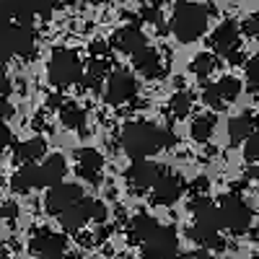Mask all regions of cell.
I'll list each match as a JSON object with an SVG mask.
<instances>
[{"label":"cell","mask_w":259,"mask_h":259,"mask_svg":"<svg viewBox=\"0 0 259 259\" xmlns=\"http://www.w3.org/2000/svg\"><path fill=\"white\" fill-rule=\"evenodd\" d=\"M122 148L130 158H148V156H156L158 150L171 148L177 143L174 133L158 127V124H150V122H130L122 130Z\"/></svg>","instance_id":"cell-1"},{"label":"cell","mask_w":259,"mask_h":259,"mask_svg":"<svg viewBox=\"0 0 259 259\" xmlns=\"http://www.w3.org/2000/svg\"><path fill=\"white\" fill-rule=\"evenodd\" d=\"M62 177H65V158L62 156H47L41 163L21 166L11 179V187L18 194H26L31 189L55 187V184L62 182Z\"/></svg>","instance_id":"cell-2"},{"label":"cell","mask_w":259,"mask_h":259,"mask_svg":"<svg viewBox=\"0 0 259 259\" xmlns=\"http://www.w3.org/2000/svg\"><path fill=\"white\" fill-rule=\"evenodd\" d=\"M192 212H194V226L189 231V236L197 244L207 246V249H223V239H221V215L207 197H194L192 202Z\"/></svg>","instance_id":"cell-3"},{"label":"cell","mask_w":259,"mask_h":259,"mask_svg":"<svg viewBox=\"0 0 259 259\" xmlns=\"http://www.w3.org/2000/svg\"><path fill=\"white\" fill-rule=\"evenodd\" d=\"M207 29V8L200 3H177L174 16H171V31L179 41L189 45V41L200 39Z\"/></svg>","instance_id":"cell-4"},{"label":"cell","mask_w":259,"mask_h":259,"mask_svg":"<svg viewBox=\"0 0 259 259\" xmlns=\"http://www.w3.org/2000/svg\"><path fill=\"white\" fill-rule=\"evenodd\" d=\"M50 83L57 89H68V85L78 83L83 75V62L73 50H55L50 57V68H47Z\"/></svg>","instance_id":"cell-5"},{"label":"cell","mask_w":259,"mask_h":259,"mask_svg":"<svg viewBox=\"0 0 259 259\" xmlns=\"http://www.w3.org/2000/svg\"><path fill=\"white\" fill-rule=\"evenodd\" d=\"M143 256L148 259H171L179 251V239H177V231L171 226H156L145 239L140 241Z\"/></svg>","instance_id":"cell-6"},{"label":"cell","mask_w":259,"mask_h":259,"mask_svg":"<svg viewBox=\"0 0 259 259\" xmlns=\"http://www.w3.org/2000/svg\"><path fill=\"white\" fill-rule=\"evenodd\" d=\"M218 215H221V226H226L236 236L251 228V210L239 194H226L218 205Z\"/></svg>","instance_id":"cell-7"},{"label":"cell","mask_w":259,"mask_h":259,"mask_svg":"<svg viewBox=\"0 0 259 259\" xmlns=\"http://www.w3.org/2000/svg\"><path fill=\"white\" fill-rule=\"evenodd\" d=\"M60 223L65 231H78L83 228L89 221H104L106 218V207L99 202V200H91V197H80L73 207H68L65 212L57 215Z\"/></svg>","instance_id":"cell-8"},{"label":"cell","mask_w":259,"mask_h":259,"mask_svg":"<svg viewBox=\"0 0 259 259\" xmlns=\"http://www.w3.org/2000/svg\"><path fill=\"white\" fill-rule=\"evenodd\" d=\"M0 45L8 55L29 57L36 50V34L31 26L24 24H0Z\"/></svg>","instance_id":"cell-9"},{"label":"cell","mask_w":259,"mask_h":259,"mask_svg":"<svg viewBox=\"0 0 259 259\" xmlns=\"http://www.w3.org/2000/svg\"><path fill=\"white\" fill-rule=\"evenodd\" d=\"M138 78L127 70H114L106 80V104L112 106H119V104H127L138 96Z\"/></svg>","instance_id":"cell-10"},{"label":"cell","mask_w":259,"mask_h":259,"mask_svg":"<svg viewBox=\"0 0 259 259\" xmlns=\"http://www.w3.org/2000/svg\"><path fill=\"white\" fill-rule=\"evenodd\" d=\"M210 45L212 50L228 57L231 62H241V50H239V26L233 21H223V24L212 31L210 36Z\"/></svg>","instance_id":"cell-11"},{"label":"cell","mask_w":259,"mask_h":259,"mask_svg":"<svg viewBox=\"0 0 259 259\" xmlns=\"http://www.w3.org/2000/svg\"><path fill=\"white\" fill-rule=\"evenodd\" d=\"M239 94H241V83H239V78H221L218 83H212V85H207V89L202 91V101L207 104V106H212V109H226V104H231V101H236L239 99Z\"/></svg>","instance_id":"cell-12"},{"label":"cell","mask_w":259,"mask_h":259,"mask_svg":"<svg viewBox=\"0 0 259 259\" xmlns=\"http://www.w3.org/2000/svg\"><path fill=\"white\" fill-rule=\"evenodd\" d=\"M80 197H83V189L78 184L60 182V184L50 187V192H47V210L52 215H60V212H65L68 207H73Z\"/></svg>","instance_id":"cell-13"},{"label":"cell","mask_w":259,"mask_h":259,"mask_svg":"<svg viewBox=\"0 0 259 259\" xmlns=\"http://www.w3.org/2000/svg\"><path fill=\"white\" fill-rule=\"evenodd\" d=\"M31 254L39 256V259H57L62 256L65 246H68V241H65L62 233H55V231H39L34 239H31Z\"/></svg>","instance_id":"cell-14"},{"label":"cell","mask_w":259,"mask_h":259,"mask_svg":"<svg viewBox=\"0 0 259 259\" xmlns=\"http://www.w3.org/2000/svg\"><path fill=\"white\" fill-rule=\"evenodd\" d=\"M161 174H163V171H161L158 163L145 161V158H138V161H133V166L127 168V182L133 184L138 192H145V189H150V187L158 182Z\"/></svg>","instance_id":"cell-15"},{"label":"cell","mask_w":259,"mask_h":259,"mask_svg":"<svg viewBox=\"0 0 259 259\" xmlns=\"http://www.w3.org/2000/svg\"><path fill=\"white\" fill-rule=\"evenodd\" d=\"M75 161H78V177L91 182V184H99L101 179V171H104V156L99 153L96 148H80L75 150Z\"/></svg>","instance_id":"cell-16"},{"label":"cell","mask_w":259,"mask_h":259,"mask_svg":"<svg viewBox=\"0 0 259 259\" xmlns=\"http://www.w3.org/2000/svg\"><path fill=\"white\" fill-rule=\"evenodd\" d=\"M184 192V182L177 174H161L158 182L150 187V194H153L156 205H174Z\"/></svg>","instance_id":"cell-17"},{"label":"cell","mask_w":259,"mask_h":259,"mask_svg":"<svg viewBox=\"0 0 259 259\" xmlns=\"http://www.w3.org/2000/svg\"><path fill=\"white\" fill-rule=\"evenodd\" d=\"M11 21L31 26L34 13L26 6V0H0V24H11Z\"/></svg>","instance_id":"cell-18"},{"label":"cell","mask_w":259,"mask_h":259,"mask_svg":"<svg viewBox=\"0 0 259 259\" xmlns=\"http://www.w3.org/2000/svg\"><path fill=\"white\" fill-rule=\"evenodd\" d=\"M112 45H114L119 52H124V55H135L138 50L145 47V36H143V31H140L138 26H122V29L114 31Z\"/></svg>","instance_id":"cell-19"},{"label":"cell","mask_w":259,"mask_h":259,"mask_svg":"<svg viewBox=\"0 0 259 259\" xmlns=\"http://www.w3.org/2000/svg\"><path fill=\"white\" fill-rule=\"evenodd\" d=\"M133 62L140 75L145 78H158L163 73V65H161V55L153 50V47H143L133 55Z\"/></svg>","instance_id":"cell-20"},{"label":"cell","mask_w":259,"mask_h":259,"mask_svg":"<svg viewBox=\"0 0 259 259\" xmlns=\"http://www.w3.org/2000/svg\"><path fill=\"white\" fill-rule=\"evenodd\" d=\"M45 150H47V145H45V140H41V138L24 140V143H18L13 148V161L18 166H29V163H34V161H39L41 156H45Z\"/></svg>","instance_id":"cell-21"},{"label":"cell","mask_w":259,"mask_h":259,"mask_svg":"<svg viewBox=\"0 0 259 259\" xmlns=\"http://www.w3.org/2000/svg\"><path fill=\"white\" fill-rule=\"evenodd\" d=\"M251 133H254V119H251V114H239V117H233V119L228 122V138H231L233 145L244 143Z\"/></svg>","instance_id":"cell-22"},{"label":"cell","mask_w":259,"mask_h":259,"mask_svg":"<svg viewBox=\"0 0 259 259\" xmlns=\"http://www.w3.org/2000/svg\"><path fill=\"white\" fill-rule=\"evenodd\" d=\"M106 75H109V57H94L89 62V70H85L83 83H89L91 89H99Z\"/></svg>","instance_id":"cell-23"},{"label":"cell","mask_w":259,"mask_h":259,"mask_svg":"<svg viewBox=\"0 0 259 259\" xmlns=\"http://www.w3.org/2000/svg\"><path fill=\"white\" fill-rule=\"evenodd\" d=\"M212 130H215V117H210V114H200V117H194V119H192L189 133H192V138L197 140V143H207L210 135H212Z\"/></svg>","instance_id":"cell-24"},{"label":"cell","mask_w":259,"mask_h":259,"mask_svg":"<svg viewBox=\"0 0 259 259\" xmlns=\"http://www.w3.org/2000/svg\"><path fill=\"white\" fill-rule=\"evenodd\" d=\"M60 119H62L65 127L80 130L85 124V112L80 109V106H75V104H65V106H60Z\"/></svg>","instance_id":"cell-25"},{"label":"cell","mask_w":259,"mask_h":259,"mask_svg":"<svg viewBox=\"0 0 259 259\" xmlns=\"http://www.w3.org/2000/svg\"><path fill=\"white\" fill-rule=\"evenodd\" d=\"M192 104H194V96H192L189 91H179V94L171 96V101H168V112L174 114L177 119H182V117H187V114L192 112Z\"/></svg>","instance_id":"cell-26"},{"label":"cell","mask_w":259,"mask_h":259,"mask_svg":"<svg viewBox=\"0 0 259 259\" xmlns=\"http://www.w3.org/2000/svg\"><path fill=\"white\" fill-rule=\"evenodd\" d=\"M156 226H158L156 218H150V215H143V212H140V215H135V218H133V223H130V231H133V239L140 244Z\"/></svg>","instance_id":"cell-27"},{"label":"cell","mask_w":259,"mask_h":259,"mask_svg":"<svg viewBox=\"0 0 259 259\" xmlns=\"http://www.w3.org/2000/svg\"><path fill=\"white\" fill-rule=\"evenodd\" d=\"M212 70H215V57H212V55L202 52V55H197V57L192 60V73L197 75L200 80H205Z\"/></svg>","instance_id":"cell-28"},{"label":"cell","mask_w":259,"mask_h":259,"mask_svg":"<svg viewBox=\"0 0 259 259\" xmlns=\"http://www.w3.org/2000/svg\"><path fill=\"white\" fill-rule=\"evenodd\" d=\"M26 6L31 8V13H34V16H41V18H47V16H52L55 0H26Z\"/></svg>","instance_id":"cell-29"},{"label":"cell","mask_w":259,"mask_h":259,"mask_svg":"<svg viewBox=\"0 0 259 259\" xmlns=\"http://www.w3.org/2000/svg\"><path fill=\"white\" fill-rule=\"evenodd\" d=\"M244 156L246 161H259V133H251L244 140Z\"/></svg>","instance_id":"cell-30"},{"label":"cell","mask_w":259,"mask_h":259,"mask_svg":"<svg viewBox=\"0 0 259 259\" xmlns=\"http://www.w3.org/2000/svg\"><path fill=\"white\" fill-rule=\"evenodd\" d=\"M246 80L251 89H259V57H251L246 62Z\"/></svg>","instance_id":"cell-31"},{"label":"cell","mask_w":259,"mask_h":259,"mask_svg":"<svg viewBox=\"0 0 259 259\" xmlns=\"http://www.w3.org/2000/svg\"><path fill=\"white\" fill-rule=\"evenodd\" d=\"M6 60H8V52H6L3 45H0V94H8L11 91V83L6 78Z\"/></svg>","instance_id":"cell-32"},{"label":"cell","mask_w":259,"mask_h":259,"mask_svg":"<svg viewBox=\"0 0 259 259\" xmlns=\"http://www.w3.org/2000/svg\"><path fill=\"white\" fill-rule=\"evenodd\" d=\"M244 31H246V36H251V39L259 41V13H254V16H249L244 21Z\"/></svg>","instance_id":"cell-33"},{"label":"cell","mask_w":259,"mask_h":259,"mask_svg":"<svg viewBox=\"0 0 259 259\" xmlns=\"http://www.w3.org/2000/svg\"><path fill=\"white\" fill-rule=\"evenodd\" d=\"M11 138H13V135H11L8 124H6V122H0V153H3V150L11 145Z\"/></svg>","instance_id":"cell-34"},{"label":"cell","mask_w":259,"mask_h":259,"mask_svg":"<svg viewBox=\"0 0 259 259\" xmlns=\"http://www.w3.org/2000/svg\"><path fill=\"white\" fill-rule=\"evenodd\" d=\"M143 18H145V21H150V24H161V13H158V8H156V6L145 8V11H143Z\"/></svg>","instance_id":"cell-35"},{"label":"cell","mask_w":259,"mask_h":259,"mask_svg":"<svg viewBox=\"0 0 259 259\" xmlns=\"http://www.w3.org/2000/svg\"><path fill=\"white\" fill-rule=\"evenodd\" d=\"M11 114H13V106H11V101H8L6 96H0V122L8 119Z\"/></svg>","instance_id":"cell-36"},{"label":"cell","mask_w":259,"mask_h":259,"mask_svg":"<svg viewBox=\"0 0 259 259\" xmlns=\"http://www.w3.org/2000/svg\"><path fill=\"white\" fill-rule=\"evenodd\" d=\"M182 259H212L207 251H192V254H184Z\"/></svg>","instance_id":"cell-37"},{"label":"cell","mask_w":259,"mask_h":259,"mask_svg":"<svg viewBox=\"0 0 259 259\" xmlns=\"http://www.w3.org/2000/svg\"><path fill=\"white\" fill-rule=\"evenodd\" d=\"M0 215H6V218H13V215H16V205H11V202H8L3 210H0Z\"/></svg>","instance_id":"cell-38"},{"label":"cell","mask_w":259,"mask_h":259,"mask_svg":"<svg viewBox=\"0 0 259 259\" xmlns=\"http://www.w3.org/2000/svg\"><path fill=\"white\" fill-rule=\"evenodd\" d=\"M205 187H207V179H197V182H194V192H205Z\"/></svg>","instance_id":"cell-39"},{"label":"cell","mask_w":259,"mask_h":259,"mask_svg":"<svg viewBox=\"0 0 259 259\" xmlns=\"http://www.w3.org/2000/svg\"><path fill=\"white\" fill-rule=\"evenodd\" d=\"M75 0H55V6H73Z\"/></svg>","instance_id":"cell-40"},{"label":"cell","mask_w":259,"mask_h":259,"mask_svg":"<svg viewBox=\"0 0 259 259\" xmlns=\"http://www.w3.org/2000/svg\"><path fill=\"white\" fill-rule=\"evenodd\" d=\"M143 3H150V6H161V3H168V0H143Z\"/></svg>","instance_id":"cell-41"},{"label":"cell","mask_w":259,"mask_h":259,"mask_svg":"<svg viewBox=\"0 0 259 259\" xmlns=\"http://www.w3.org/2000/svg\"><path fill=\"white\" fill-rule=\"evenodd\" d=\"M251 239H254V241H259V228H254V231H251Z\"/></svg>","instance_id":"cell-42"},{"label":"cell","mask_w":259,"mask_h":259,"mask_svg":"<svg viewBox=\"0 0 259 259\" xmlns=\"http://www.w3.org/2000/svg\"><path fill=\"white\" fill-rule=\"evenodd\" d=\"M85 3H91V6H99V3H104V0H85Z\"/></svg>","instance_id":"cell-43"},{"label":"cell","mask_w":259,"mask_h":259,"mask_svg":"<svg viewBox=\"0 0 259 259\" xmlns=\"http://www.w3.org/2000/svg\"><path fill=\"white\" fill-rule=\"evenodd\" d=\"M0 256H6V246L3 244H0Z\"/></svg>","instance_id":"cell-44"},{"label":"cell","mask_w":259,"mask_h":259,"mask_svg":"<svg viewBox=\"0 0 259 259\" xmlns=\"http://www.w3.org/2000/svg\"><path fill=\"white\" fill-rule=\"evenodd\" d=\"M65 259H80V256H65Z\"/></svg>","instance_id":"cell-45"},{"label":"cell","mask_w":259,"mask_h":259,"mask_svg":"<svg viewBox=\"0 0 259 259\" xmlns=\"http://www.w3.org/2000/svg\"><path fill=\"white\" fill-rule=\"evenodd\" d=\"M254 259H259V251H256V254H254Z\"/></svg>","instance_id":"cell-46"},{"label":"cell","mask_w":259,"mask_h":259,"mask_svg":"<svg viewBox=\"0 0 259 259\" xmlns=\"http://www.w3.org/2000/svg\"><path fill=\"white\" fill-rule=\"evenodd\" d=\"M0 259H11V256H0Z\"/></svg>","instance_id":"cell-47"},{"label":"cell","mask_w":259,"mask_h":259,"mask_svg":"<svg viewBox=\"0 0 259 259\" xmlns=\"http://www.w3.org/2000/svg\"><path fill=\"white\" fill-rule=\"evenodd\" d=\"M256 210H259V207H256Z\"/></svg>","instance_id":"cell-48"}]
</instances>
